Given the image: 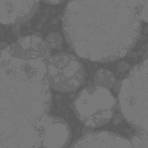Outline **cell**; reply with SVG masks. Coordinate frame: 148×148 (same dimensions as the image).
Masks as SVG:
<instances>
[{
	"mask_svg": "<svg viewBox=\"0 0 148 148\" xmlns=\"http://www.w3.org/2000/svg\"><path fill=\"white\" fill-rule=\"evenodd\" d=\"M11 63V60L10 59H4L1 61V67H6Z\"/></svg>",
	"mask_w": 148,
	"mask_h": 148,
	"instance_id": "cell-14",
	"label": "cell"
},
{
	"mask_svg": "<svg viewBox=\"0 0 148 148\" xmlns=\"http://www.w3.org/2000/svg\"><path fill=\"white\" fill-rule=\"evenodd\" d=\"M41 21L42 22H45L46 21V18L45 17H42L41 18Z\"/></svg>",
	"mask_w": 148,
	"mask_h": 148,
	"instance_id": "cell-22",
	"label": "cell"
},
{
	"mask_svg": "<svg viewBox=\"0 0 148 148\" xmlns=\"http://www.w3.org/2000/svg\"><path fill=\"white\" fill-rule=\"evenodd\" d=\"M42 25L40 24H38L36 26V28L38 30H40L42 28Z\"/></svg>",
	"mask_w": 148,
	"mask_h": 148,
	"instance_id": "cell-16",
	"label": "cell"
},
{
	"mask_svg": "<svg viewBox=\"0 0 148 148\" xmlns=\"http://www.w3.org/2000/svg\"><path fill=\"white\" fill-rule=\"evenodd\" d=\"M144 54V52L142 50H140L138 52V54L139 56H142Z\"/></svg>",
	"mask_w": 148,
	"mask_h": 148,
	"instance_id": "cell-15",
	"label": "cell"
},
{
	"mask_svg": "<svg viewBox=\"0 0 148 148\" xmlns=\"http://www.w3.org/2000/svg\"><path fill=\"white\" fill-rule=\"evenodd\" d=\"M127 67V64L124 61H121L118 64L117 68L121 72L125 71Z\"/></svg>",
	"mask_w": 148,
	"mask_h": 148,
	"instance_id": "cell-12",
	"label": "cell"
},
{
	"mask_svg": "<svg viewBox=\"0 0 148 148\" xmlns=\"http://www.w3.org/2000/svg\"><path fill=\"white\" fill-rule=\"evenodd\" d=\"M69 147L131 148L130 139L116 133L105 130L86 132L75 140Z\"/></svg>",
	"mask_w": 148,
	"mask_h": 148,
	"instance_id": "cell-6",
	"label": "cell"
},
{
	"mask_svg": "<svg viewBox=\"0 0 148 148\" xmlns=\"http://www.w3.org/2000/svg\"><path fill=\"white\" fill-rule=\"evenodd\" d=\"M63 0H44L42 1L44 3L50 5H56L59 4L64 2Z\"/></svg>",
	"mask_w": 148,
	"mask_h": 148,
	"instance_id": "cell-13",
	"label": "cell"
},
{
	"mask_svg": "<svg viewBox=\"0 0 148 148\" xmlns=\"http://www.w3.org/2000/svg\"><path fill=\"white\" fill-rule=\"evenodd\" d=\"M85 76L84 66L76 55L61 52L50 57L46 77L53 90L65 93L73 92L83 85Z\"/></svg>",
	"mask_w": 148,
	"mask_h": 148,
	"instance_id": "cell-3",
	"label": "cell"
},
{
	"mask_svg": "<svg viewBox=\"0 0 148 148\" xmlns=\"http://www.w3.org/2000/svg\"><path fill=\"white\" fill-rule=\"evenodd\" d=\"M145 39V37L143 35H141L140 37V39L141 40H143Z\"/></svg>",
	"mask_w": 148,
	"mask_h": 148,
	"instance_id": "cell-17",
	"label": "cell"
},
{
	"mask_svg": "<svg viewBox=\"0 0 148 148\" xmlns=\"http://www.w3.org/2000/svg\"><path fill=\"white\" fill-rule=\"evenodd\" d=\"M45 40L51 49H60L63 42V38L59 33L53 32L47 35Z\"/></svg>",
	"mask_w": 148,
	"mask_h": 148,
	"instance_id": "cell-10",
	"label": "cell"
},
{
	"mask_svg": "<svg viewBox=\"0 0 148 148\" xmlns=\"http://www.w3.org/2000/svg\"><path fill=\"white\" fill-rule=\"evenodd\" d=\"M131 55L133 57H135L137 56V54L136 52H133L132 53Z\"/></svg>",
	"mask_w": 148,
	"mask_h": 148,
	"instance_id": "cell-18",
	"label": "cell"
},
{
	"mask_svg": "<svg viewBox=\"0 0 148 148\" xmlns=\"http://www.w3.org/2000/svg\"><path fill=\"white\" fill-rule=\"evenodd\" d=\"M133 68L121 82L119 103L122 115L135 131L148 134V75L147 65Z\"/></svg>",
	"mask_w": 148,
	"mask_h": 148,
	"instance_id": "cell-1",
	"label": "cell"
},
{
	"mask_svg": "<svg viewBox=\"0 0 148 148\" xmlns=\"http://www.w3.org/2000/svg\"><path fill=\"white\" fill-rule=\"evenodd\" d=\"M40 0H0V22L3 25L19 26L37 12Z\"/></svg>",
	"mask_w": 148,
	"mask_h": 148,
	"instance_id": "cell-4",
	"label": "cell"
},
{
	"mask_svg": "<svg viewBox=\"0 0 148 148\" xmlns=\"http://www.w3.org/2000/svg\"><path fill=\"white\" fill-rule=\"evenodd\" d=\"M93 81L94 85L110 89L113 87L116 78L111 71L107 69H101L95 72Z\"/></svg>",
	"mask_w": 148,
	"mask_h": 148,
	"instance_id": "cell-9",
	"label": "cell"
},
{
	"mask_svg": "<svg viewBox=\"0 0 148 148\" xmlns=\"http://www.w3.org/2000/svg\"><path fill=\"white\" fill-rule=\"evenodd\" d=\"M141 49L143 51H145L146 49V46L145 45H143L141 47Z\"/></svg>",
	"mask_w": 148,
	"mask_h": 148,
	"instance_id": "cell-19",
	"label": "cell"
},
{
	"mask_svg": "<svg viewBox=\"0 0 148 148\" xmlns=\"http://www.w3.org/2000/svg\"><path fill=\"white\" fill-rule=\"evenodd\" d=\"M18 69L11 68L9 71L10 76L15 79H18L19 81H26L29 79L35 78L38 76L40 72L46 73V72L39 70V69L35 67L34 65L29 62H24L17 67Z\"/></svg>",
	"mask_w": 148,
	"mask_h": 148,
	"instance_id": "cell-8",
	"label": "cell"
},
{
	"mask_svg": "<svg viewBox=\"0 0 148 148\" xmlns=\"http://www.w3.org/2000/svg\"><path fill=\"white\" fill-rule=\"evenodd\" d=\"M42 144L43 147L66 148L69 145L72 132L68 123L56 116L45 119L42 127Z\"/></svg>",
	"mask_w": 148,
	"mask_h": 148,
	"instance_id": "cell-5",
	"label": "cell"
},
{
	"mask_svg": "<svg viewBox=\"0 0 148 148\" xmlns=\"http://www.w3.org/2000/svg\"><path fill=\"white\" fill-rule=\"evenodd\" d=\"M25 25L27 26H29L30 25V22L28 21L25 23Z\"/></svg>",
	"mask_w": 148,
	"mask_h": 148,
	"instance_id": "cell-21",
	"label": "cell"
},
{
	"mask_svg": "<svg viewBox=\"0 0 148 148\" xmlns=\"http://www.w3.org/2000/svg\"><path fill=\"white\" fill-rule=\"evenodd\" d=\"M57 21L56 19H53L52 21V23L53 24H56L57 23Z\"/></svg>",
	"mask_w": 148,
	"mask_h": 148,
	"instance_id": "cell-20",
	"label": "cell"
},
{
	"mask_svg": "<svg viewBox=\"0 0 148 148\" xmlns=\"http://www.w3.org/2000/svg\"><path fill=\"white\" fill-rule=\"evenodd\" d=\"M8 51L12 57L23 59L20 46L17 40L10 45Z\"/></svg>",
	"mask_w": 148,
	"mask_h": 148,
	"instance_id": "cell-11",
	"label": "cell"
},
{
	"mask_svg": "<svg viewBox=\"0 0 148 148\" xmlns=\"http://www.w3.org/2000/svg\"><path fill=\"white\" fill-rule=\"evenodd\" d=\"M17 40L20 46L23 59H42L50 57L51 48L42 37L34 35L21 37Z\"/></svg>",
	"mask_w": 148,
	"mask_h": 148,
	"instance_id": "cell-7",
	"label": "cell"
},
{
	"mask_svg": "<svg viewBox=\"0 0 148 148\" xmlns=\"http://www.w3.org/2000/svg\"><path fill=\"white\" fill-rule=\"evenodd\" d=\"M116 103L110 89L95 85L79 91L73 104L77 119L86 126L98 127L108 123L113 116Z\"/></svg>",
	"mask_w": 148,
	"mask_h": 148,
	"instance_id": "cell-2",
	"label": "cell"
}]
</instances>
